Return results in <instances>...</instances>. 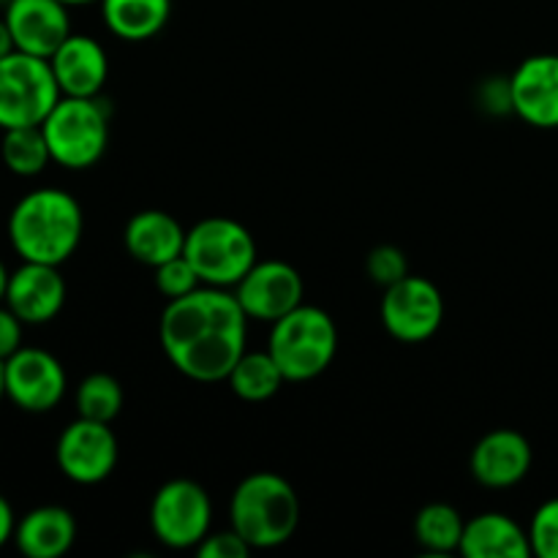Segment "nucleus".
I'll return each mask as SVG.
<instances>
[{"label": "nucleus", "mask_w": 558, "mask_h": 558, "mask_svg": "<svg viewBox=\"0 0 558 558\" xmlns=\"http://www.w3.org/2000/svg\"><path fill=\"white\" fill-rule=\"evenodd\" d=\"M150 529L172 550H196L213 532L210 494L194 480H169L150 501Z\"/></svg>", "instance_id": "nucleus-8"}, {"label": "nucleus", "mask_w": 558, "mask_h": 558, "mask_svg": "<svg viewBox=\"0 0 558 558\" xmlns=\"http://www.w3.org/2000/svg\"><path fill=\"white\" fill-rule=\"evenodd\" d=\"M76 414L96 423H109L118 417L123 409V387L112 374H90L76 385Z\"/></svg>", "instance_id": "nucleus-25"}, {"label": "nucleus", "mask_w": 558, "mask_h": 558, "mask_svg": "<svg viewBox=\"0 0 558 558\" xmlns=\"http://www.w3.org/2000/svg\"><path fill=\"white\" fill-rule=\"evenodd\" d=\"M458 554L466 558H529V529L505 512H483L466 521Z\"/></svg>", "instance_id": "nucleus-20"}, {"label": "nucleus", "mask_w": 558, "mask_h": 558, "mask_svg": "<svg viewBox=\"0 0 558 558\" xmlns=\"http://www.w3.org/2000/svg\"><path fill=\"white\" fill-rule=\"evenodd\" d=\"M14 38H11V31L9 25H5V20L0 16V58H5V54L14 52Z\"/></svg>", "instance_id": "nucleus-33"}, {"label": "nucleus", "mask_w": 558, "mask_h": 558, "mask_svg": "<svg viewBox=\"0 0 558 558\" xmlns=\"http://www.w3.org/2000/svg\"><path fill=\"white\" fill-rule=\"evenodd\" d=\"M118 436L109 423L76 417L60 434L54 461L65 480L76 485H98L118 466Z\"/></svg>", "instance_id": "nucleus-11"}, {"label": "nucleus", "mask_w": 558, "mask_h": 558, "mask_svg": "<svg viewBox=\"0 0 558 558\" xmlns=\"http://www.w3.org/2000/svg\"><path fill=\"white\" fill-rule=\"evenodd\" d=\"M5 398L27 414H47L65 398V368L52 352L22 347L3 363Z\"/></svg>", "instance_id": "nucleus-10"}, {"label": "nucleus", "mask_w": 558, "mask_h": 558, "mask_svg": "<svg viewBox=\"0 0 558 558\" xmlns=\"http://www.w3.org/2000/svg\"><path fill=\"white\" fill-rule=\"evenodd\" d=\"M251 550L254 548L232 526L223 529V532H210L196 545L199 558H248Z\"/></svg>", "instance_id": "nucleus-29"}, {"label": "nucleus", "mask_w": 558, "mask_h": 558, "mask_svg": "<svg viewBox=\"0 0 558 558\" xmlns=\"http://www.w3.org/2000/svg\"><path fill=\"white\" fill-rule=\"evenodd\" d=\"M76 539V521L65 507L44 505L16 521L14 545L25 558H60Z\"/></svg>", "instance_id": "nucleus-19"}, {"label": "nucleus", "mask_w": 558, "mask_h": 558, "mask_svg": "<svg viewBox=\"0 0 558 558\" xmlns=\"http://www.w3.org/2000/svg\"><path fill=\"white\" fill-rule=\"evenodd\" d=\"M283 374L276 365V360L270 357V352H245L238 360V365L232 368V374L227 376V385L240 401L248 403H262L270 401L283 385Z\"/></svg>", "instance_id": "nucleus-23"}, {"label": "nucleus", "mask_w": 558, "mask_h": 558, "mask_svg": "<svg viewBox=\"0 0 558 558\" xmlns=\"http://www.w3.org/2000/svg\"><path fill=\"white\" fill-rule=\"evenodd\" d=\"M22 330H25V322L9 305L0 303V360L3 363L22 349Z\"/></svg>", "instance_id": "nucleus-30"}, {"label": "nucleus", "mask_w": 558, "mask_h": 558, "mask_svg": "<svg viewBox=\"0 0 558 558\" xmlns=\"http://www.w3.org/2000/svg\"><path fill=\"white\" fill-rule=\"evenodd\" d=\"M0 158L5 169L16 178H36L52 163L47 136L41 125H22V129L3 131L0 140Z\"/></svg>", "instance_id": "nucleus-24"}, {"label": "nucleus", "mask_w": 558, "mask_h": 558, "mask_svg": "<svg viewBox=\"0 0 558 558\" xmlns=\"http://www.w3.org/2000/svg\"><path fill=\"white\" fill-rule=\"evenodd\" d=\"M11 3V0H0V5H3V9H5V5H9Z\"/></svg>", "instance_id": "nucleus-37"}, {"label": "nucleus", "mask_w": 558, "mask_h": 558, "mask_svg": "<svg viewBox=\"0 0 558 558\" xmlns=\"http://www.w3.org/2000/svg\"><path fill=\"white\" fill-rule=\"evenodd\" d=\"M185 232L178 218L167 210H140L129 218L123 229L125 251L140 265L156 270L163 262L174 259L185 248Z\"/></svg>", "instance_id": "nucleus-18"}, {"label": "nucleus", "mask_w": 558, "mask_h": 558, "mask_svg": "<svg viewBox=\"0 0 558 558\" xmlns=\"http://www.w3.org/2000/svg\"><path fill=\"white\" fill-rule=\"evenodd\" d=\"M532 556L558 558V499H548L537 507L529 523Z\"/></svg>", "instance_id": "nucleus-28"}, {"label": "nucleus", "mask_w": 558, "mask_h": 558, "mask_svg": "<svg viewBox=\"0 0 558 558\" xmlns=\"http://www.w3.org/2000/svg\"><path fill=\"white\" fill-rule=\"evenodd\" d=\"M104 25L120 41L142 44L156 38L172 16V0H101Z\"/></svg>", "instance_id": "nucleus-21"}, {"label": "nucleus", "mask_w": 558, "mask_h": 558, "mask_svg": "<svg viewBox=\"0 0 558 558\" xmlns=\"http://www.w3.org/2000/svg\"><path fill=\"white\" fill-rule=\"evenodd\" d=\"M60 96L49 60L20 49L0 58V131L41 125Z\"/></svg>", "instance_id": "nucleus-7"}, {"label": "nucleus", "mask_w": 558, "mask_h": 558, "mask_svg": "<svg viewBox=\"0 0 558 558\" xmlns=\"http://www.w3.org/2000/svg\"><path fill=\"white\" fill-rule=\"evenodd\" d=\"M248 316L232 289L199 287L178 300H167L158 341L169 363L202 385L227 381L245 354Z\"/></svg>", "instance_id": "nucleus-1"}, {"label": "nucleus", "mask_w": 558, "mask_h": 558, "mask_svg": "<svg viewBox=\"0 0 558 558\" xmlns=\"http://www.w3.org/2000/svg\"><path fill=\"white\" fill-rule=\"evenodd\" d=\"M532 463L534 452L526 436L512 428H496L474 445L469 472L483 488L505 490L523 483L532 472Z\"/></svg>", "instance_id": "nucleus-13"}, {"label": "nucleus", "mask_w": 558, "mask_h": 558, "mask_svg": "<svg viewBox=\"0 0 558 558\" xmlns=\"http://www.w3.org/2000/svg\"><path fill=\"white\" fill-rule=\"evenodd\" d=\"M512 112L532 129H558V54H532L510 76Z\"/></svg>", "instance_id": "nucleus-15"}, {"label": "nucleus", "mask_w": 558, "mask_h": 558, "mask_svg": "<svg viewBox=\"0 0 558 558\" xmlns=\"http://www.w3.org/2000/svg\"><path fill=\"white\" fill-rule=\"evenodd\" d=\"M20 52L49 60L71 36L69 5L60 0H11L3 14Z\"/></svg>", "instance_id": "nucleus-14"}, {"label": "nucleus", "mask_w": 558, "mask_h": 558, "mask_svg": "<svg viewBox=\"0 0 558 558\" xmlns=\"http://www.w3.org/2000/svg\"><path fill=\"white\" fill-rule=\"evenodd\" d=\"M5 287H9V270H5V265L0 262V303L5 300Z\"/></svg>", "instance_id": "nucleus-34"}, {"label": "nucleus", "mask_w": 558, "mask_h": 558, "mask_svg": "<svg viewBox=\"0 0 558 558\" xmlns=\"http://www.w3.org/2000/svg\"><path fill=\"white\" fill-rule=\"evenodd\" d=\"M3 303L31 327L52 322L65 305V278L60 276V267L22 262L9 272Z\"/></svg>", "instance_id": "nucleus-16"}, {"label": "nucleus", "mask_w": 558, "mask_h": 558, "mask_svg": "<svg viewBox=\"0 0 558 558\" xmlns=\"http://www.w3.org/2000/svg\"><path fill=\"white\" fill-rule=\"evenodd\" d=\"M60 3H65L71 9V5H87V3H101V0H60Z\"/></svg>", "instance_id": "nucleus-35"}, {"label": "nucleus", "mask_w": 558, "mask_h": 558, "mask_svg": "<svg viewBox=\"0 0 558 558\" xmlns=\"http://www.w3.org/2000/svg\"><path fill=\"white\" fill-rule=\"evenodd\" d=\"M379 316L385 330L401 343H425L445 322V298L425 276L409 272L403 281L385 289Z\"/></svg>", "instance_id": "nucleus-9"}, {"label": "nucleus", "mask_w": 558, "mask_h": 558, "mask_svg": "<svg viewBox=\"0 0 558 558\" xmlns=\"http://www.w3.org/2000/svg\"><path fill=\"white\" fill-rule=\"evenodd\" d=\"M183 254L199 272V281L218 289H234L259 262L254 234L240 221L223 216L194 223L185 232Z\"/></svg>", "instance_id": "nucleus-6"}, {"label": "nucleus", "mask_w": 558, "mask_h": 558, "mask_svg": "<svg viewBox=\"0 0 558 558\" xmlns=\"http://www.w3.org/2000/svg\"><path fill=\"white\" fill-rule=\"evenodd\" d=\"M303 515L298 490L276 472L243 477L229 501V526L254 550H272L294 537Z\"/></svg>", "instance_id": "nucleus-3"}, {"label": "nucleus", "mask_w": 558, "mask_h": 558, "mask_svg": "<svg viewBox=\"0 0 558 558\" xmlns=\"http://www.w3.org/2000/svg\"><path fill=\"white\" fill-rule=\"evenodd\" d=\"M85 232L82 207L69 191L36 189L9 216V243L22 262L63 265L76 254Z\"/></svg>", "instance_id": "nucleus-2"}, {"label": "nucleus", "mask_w": 558, "mask_h": 558, "mask_svg": "<svg viewBox=\"0 0 558 558\" xmlns=\"http://www.w3.org/2000/svg\"><path fill=\"white\" fill-rule=\"evenodd\" d=\"M199 287H205V283L199 281V272H196L194 265L185 259V254L174 256V259L156 267V289L167 300L185 298V294H191Z\"/></svg>", "instance_id": "nucleus-26"}, {"label": "nucleus", "mask_w": 558, "mask_h": 558, "mask_svg": "<svg viewBox=\"0 0 558 558\" xmlns=\"http://www.w3.org/2000/svg\"><path fill=\"white\" fill-rule=\"evenodd\" d=\"M232 292L248 319L267 322V325L305 303L303 276L298 267L281 259L256 262Z\"/></svg>", "instance_id": "nucleus-12"}, {"label": "nucleus", "mask_w": 558, "mask_h": 558, "mask_svg": "<svg viewBox=\"0 0 558 558\" xmlns=\"http://www.w3.org/2000/svg\"><path fill=\"white\" fill-rule=\"evenodd\" d=\"M52 163L82 172L96 167L109 145V109L101 96H60L41 123Z\"/></svg>", "instance_id": "nucleus-5"}, {"label": "nucleus", "mask_w": 558, "mask_h": 558, "mask_svg": "<svg viewBox=\"0 0 558 558\" xmlns=\"http://www.w3.org/2000/svg\"><path fill=\"white\" fill-rule=\"evenodd\" d=\"M267 352L287 381H311L325 374L338 354V327L319 305H298L272 322Z\"/></svg>", "instance_id": "nucleus-4"}, {"label": "nucleus", "mask_w": 558, "mask_h": 558, "mask_svg": "<svg viewBox=\"0 0 558 558\" xmlns=\"http://www.w3.org/2000/svg\"><path fill=\"white\" fill-rule=\"evenodd\" d=\"M14 529H16V518L14 510H11L9 499L0 494V548H3L9 539H14Z\"/></svg>", "instance_id": "nucleus-32"}, {"label": "nucleus", "mask_w": 558, "mask_h": 558, "mask_svg": "<svg viewBox=\"0 0 558 558\" xmlns=\"http://www.w3.org/2000/svg\"><path fill=\"white\" fill-rule=\"evenodd\" d=\"M365 272H368V278L376 283V287L387 289L409 276V259L398 245H390V243L376 245V248L368 251Z\"/></svg>", "instance_id": "nucleus-27"}, {"label": "nucleus", "mask_w": 558, "mask_h": 558, "mask_svg": "<svg viewBox=\"0 0 558 558\" xmlns=\"http://www.w3.org/2000/svg\"><path fill=\"white\" fill-rule=\"evenodd\" d=\"M52 74L63 96L93 98L101 96L109 76V60L101 44L82 33H71L58 52L49 58Z\"/></svg>", "instance_id": "nucleus-17"}, {"label": "nucleus", "mask_w": 558, "mask_h": 558, "mask_svg": "<svg viewBox=\"0 0 558 558\" xmlns=\"http://www.w3.org/2000/svg\"><path fill=\"white\" fill-rule=\"evenodd\" d=\"M5 398V379H3V360H0V401Z\"/></svg>", "instance_id": "nucleus-36"}, {"label": "nucleus", "mask_w": 558, "mask_h": 558, "mask_svg": "<svg viewBox=\"0 0 558 558\" xmlns=\"http://www.w3.org/2000/svg\"><path fill=\"white\" fill-rule=\"evenodd\" d=\"M480 104L494 114L512 112L510 76H494V80L485 82V85L480 87Z\"/></svg>", "instance_id": "nucleus-31"}, {"label": "nucleus", "mask_w": 558, "mask_h": 558, "mask_svg": "<svg viewBox=\"0 0 558 558\" xmlns=\"http://www.w3.org/2000/svg\"><path fill=\"white\" fill-rule=\"evenodd\" d=\"M463 529H466V521L461 512L445 501L425 505L414 518V539L430 556H450L461 550Z\"/></svg>", "instance_id": "nucleus-22"}]
</instances>
